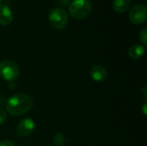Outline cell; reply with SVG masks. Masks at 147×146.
I'll return each instance as SVG.
<instances>
[{"label": "cell", "instance_id": "3", "mask_svg": "<svg viewBox=\"0 0 147 146\" xmlns=\"http://www.w3.org/2000/svg\"><path fill=\"white\" fill-rule=\"evenodd\" d=\"M48 21L53 28L59 30L63 29L67 25L68 14L63 8H53L48 14Z\"/></svg>", "mask_w": 147, "mask_h": 146}, {"label": "cell", "instance_id": "1", "mask_svg": "<svg viewBox=\"0 0 147 146\" xmlns=\"http://www.w3.org/2000/svg\"><path fill=\"white\" fill-rule=\"evenodd\" d=\"M34 105L31 96L27 94L19 93L12 96L7 100L5 104L6 112L12 116H21L28 113Z\"/></svg>", "mask_w": 147, "mask_h": 146}, {"label": "cell", "instance_id": "4", "mask_svg": "<svg viewBox=\"0 0 147 146\" xmlns=\"http://www.w3.org/2000/svg\"><path fill=\"white\" fill-rule=\"evenodd\" d=\"M20 74L19 66L12 60H3L0 62V77L5 81L11 83L18 78Z\"/></svg>", "mask_w": 147, "mask_h": 146}, {"label": "cell", "instance_id": "7", "mask_svg": "<svg viewBox=\"0 0 147 146\" xmlns=\"http://www.w3.org/2000/svg\"><path fill=\"white\" fill-rule=\"evenodd\" d=\"M91 78L96 82H103L108 78V71L105 67L101 65H94L90 71Z\"/></svg>", "mask_w": 147, "mask_h": 146}, {"label": "cell", "instance_id": "16", "mask_svg": "<svg viewBox=\"0 0 147 146\" xmlns=\"http://www.w3.org/2000/svg\"><path fill=\"white\" fill-rule=\"evenodd\" d=\"M6 102H7V99H6L5 96L3 94H0V107L5 105Z\"/></svg>", "mask_w": 147, "mask_h": 146}, {"label": "cell", "instance_id": "15", "mask_svg": "<svg viewBox=\"0 0 147 146\" xmlns=\"http://www.w3.org/2000/svg\"><path fill=\"white\" fill-rule=\"evenodd\" d=\"M0 146H16V145L10 140H2L0 141Z\"/></svg>", "mask_w": 147, "mask_h": 146}, {"label": "cell", "instance_id": "8", "mask_svg": "<svg viewBox=\"0 0 147 146\" xmlns=\"http://www.w3.org/2000/svg\"><path fill=\"white\" fill-rule=\"evenodd\" d=\"M13 21V13L9 6L4 3L0 4V25L8 26Z\"/></svg>", "mask_w": 147, "mask_h": 146}, {"label": "cell", "instance_id": "12", "mask_svg": "<svg viewBox=\"0 0 147 146\" xmlns=\"http://www.w3.org/2000/svg\"><path fill=\"white\" fill-rule=\"evenodd\" d=\"M140 39L141 42L143 43V46H146L147 44V28L145 27L141 29L140 33Z\"/></svg>", "mask_w": 147, "mask_h": 146}, {"label": "cell", "instance_id": "11", "mask_svg": "<svg viewBox=\"0 0 147 146\" xmlns=\"http://www.w3.org/2000/svg\"><path fill=\"white\" fill-rule=\"evenodd\" d=\"M65 138L60 133H56L53 137V143L56 146H61L65 143Z\"/></svg>", "mask_w": 147, "mask_h": 146}, {"label": "cell", "instance_id": "17", "mask_svg": "<svg viewBox=\"0 0 147 146\" xmlns=\"http://www.w3.org/2000/svg\"><path fill=\"white\" fill-rule=\"evenodd\" d=\"M16 87V84H15L13 82H11V83H9V89H14Z\"/></svg>", "mask_w": 147, "mask_h": 146}, {"label": "cell", "instance_id": "6", "mask_svg": "<svg viewBox=\"0 0 147 146\" xmlns=\"http://www.w3.org/2000/svg\"><path fill=\"white\" fill-rule=\"evenodd\" d=\"M35 129V123L31 118L22 119L16 127V133L22 138L28 137L33 133Z\"/></svg>", "mask_w": 147, "mask_h": 146}, {"label": "cell", "instance_id": "13", "mask_svg": "<svg viewBox=\"0 0 147 146\" xmlns=\"http://www.w3.org/2000/svg\"><path fill=\"white\" fill-rule=\"evenodd\" d=\"M7 120V112L3 109L0 108V126L3 125Z\"/></svg>", "mask_w": 147, "mask_h": 146}, {"label": "cell", "instance_id": "5", "mask_svg": "<svg viewBox=\"0 0 147 146\" xmlns=\"http://www.w3.org/2000/svg\"><path fill=\"white\" fill-rule=\"evenodd\" d=\"M130 22L134 25H140L146 22L147 7L144 3H137L134 5L128 14Z\"/></svg>", "mask_w": 147, "mask_h": 146}, {"label": "cell", "instance_id": "20", "mask_svg": "<svg viewBox=\"0 0 147 146\" xmlns=\"http://www.w3.org/2000/svg\"><path fill=\"white\" fill-rule=\"evenodd\" d=\"M2 2H3V0H0V4L2 3Z\"/></svg>", "mask_w": 147, "mask_h": 146}, {"label": "cell", "instance_id": "19", "mask_svg": "<svg viewBox=\"0 0 147 146\" xmlns=\"http://www.w3.org/2000/svg\"><path fill=\"white\" fill-rule=\"evenodd\" d=\"M143 111H144V114H146V102H145V105H144V108H143Z\"/></svg>", "mask_w": 147, "mask_h": 146}, {"label": "cell", "instance_id": "18", "mask_svg": "<svg viewBox=\"0 0 147 146\" xmlns=\"http://www.w3.org/2000/svg\"><path fill=\"white\" fill-rule=\"evenodd\" d=\"M146 89H147V88L145 86V87H143V89H142V92H143V94H144V96L146 97V96H147V93H146Z\"/></svg>", "mask_w": 147, "mask_h": 146}, {"label": "cell", "instance_id": "9", "mask_svg": "<svg viewBox=\"0 0 147 146\" xmlns=\"http://www.w3.org/2000/svg\"><path fill=\"white\" fill-rule=\"evenodd\" d=\"M146 48L145 46L141 44H134L130 46L128 50V55L133 59H139L145 54Z\"/></svg>", "mask_w": 147, "mask_h": 146}, {"label": "cell", "instance_id": "14", "mask_svg": "<svg viewBox=\"0 0 147 146\" xmlns=\"http://www.w3.org/2000/svg\"><path fill=\"white\" fill-rule=\"evenodd\" d=\"M59 5L60 6V8H65L66 6L69 5V3H71V0H57Z\"/></svg>", "mask_w": 147, "mask_h": 146}, {"label": "cell", "instance_id": "2", "mask_svg": "<svg viewBox=\"0 0 147 146\" xmlns=\"http://www.w3.org/2000/svg\"><path fill=\"white\" fill-rule=\"evenodd\" d=\"M68 9L73 18L80 20L91 13L92 3L90 0H72L68 5Z\"/></svg>", "mask_w": 147, "mask_h": 146}, {"label": "cell", "instance_id": "10", "mask_svg": "<svg viewBox=\"0 0 147 146\" xmlns=\"http://www.w3.org/2000/svg\"><path fill=\"white\" fill-rule=\"evenodd\" d=\"M131 0H113V9L117 13H124L129 9Z\"/></svg>", "mask_w": 147, "mask_h": 146}]
</instances>
